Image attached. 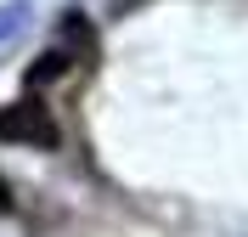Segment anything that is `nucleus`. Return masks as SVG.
<instances>
[{
    "label": "nucleus",
    "mask_w": 248,
    "mask_h": 237,
    "mask_svg": "<svg viewBox=\"0 0 248 237\" xmlns=\"http://www.w3.org/2000/svg\"><path fill=\"white\" fill-rule=\"evenodd\" d=\"M0 142H12V147H57L62 130H57V119H51V108L40 96H23V102H6L0 108Z\"/></svg>",
    "instance_id": "1"
},
{
    "label": "nucleus",
    "mask_w": 248,
    "mask_h": 237,
    "mask_svg": "<svg viewBox=\"0 0 248 237\" xmlns=\"http://www.w3.org/2000/svg\"><path fill=\"white\" fill-rule=\"evenodd\" d=\"M62 68H68V57H62V51H46V57L29 68V85H40V79H57Z\"/></svg>",
    "instance_id": "2"
},
{
    "label": "nucleus",
    "mask_w": 248,
    "mask_h": 237,
    "mask_svg": "<svg viewBox=\"0 0 248 237\" xmlns=\"http://www.w3.org/2000/svg\"><path fill=\"white\" fill-rule=\"evenodd\" d=\"M0 209H12V192H6V181H0Z\"/></svg>",
    "instance_id": "3"
}]
</instances>
